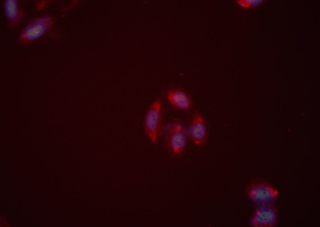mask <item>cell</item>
<instances>
[{
    "instance_id": "7",
    "label": "cell",
    "mask_w": 320,
    "mask_h": 227,
    "mask_svg": "<svg viewBox=\"0 0 320 227\" xmlns=\"http://www.w3.org/2000/svg\"><path fill=\"white\" fill-rule=\"evenodd\" d=\"M167 97L173 106L180 110H188L192 105V101L189 95L180 89H170L167 93Z\"/></svg>"
},
{
    "instance_id": "3",
    "label": "cell",
    "mask_w": 320,
    "mask_h": 227,
    "mask_svg": "<svg viewBox=\"0 0 320 227\" xmlns=\"http://www.w3.org/2000/svg\"><path fill=\"white\" fill-rule=\"evenodd\" d=\"M166 138L167 147L173 154L178 155L185 151L187 143V136L180 123L175 122L170 124Z\"/></svg>"
},
{
    "instance_id": "2",
    "label": "cell",
    "mask_w": 320,
    "mask_h": 227,
    "mask_svg": "<svg viewBox=\"0 0 320 227\" xmlns=\"http://www.w3.org/2000/svg\"><path fill=\"white\" fill-rule=\"evenodd\" d=\"M161 122V102L155 101L147 110L144 117V130L150 141L155 143L158 139Z\"/></svg>"
},
{
    "instance_id": "5",
    "label": "cell",
    "mask_w": 320,
    "mask_h": 227,
    "mask_svg": "<svg viewBox=\"0 0 320 227\" xmlns=\"http://www.w3.org/2000/svg\"><path fill=\"white\" fill-rule=\"evenodd\" d=\"M278 217V210L274 205L260 204L251 218V224L255 227H272L276 224Z\"/></svg>"
},
{
    "instance_id": "8",
    "label": "cell",
    "mask_w": 320,
    "mask_h": 227,
    "mask_svg": "<svg viewBox=\"0 0 320 227\" xmlns=\"http://www.w3.org/2000/svg\"><path fill=\"white\" fill-rule=\"evenodd\" d=\"M4 8L6 16L12 25H16L23 18L24 14L19 9L17 0H5Z\"/></svg>"
},
{
    "instance_id": "4",
    "label": "cell",
    "mask_w": 320,
    "mask_h": 227,
    "mask_svg": "<svg viewBox=\"0 0 320 227\" xmlns=\"http://www.w3.org/2000/svg\"><path fill=\"white\" fill-rule=\"evenodd\" d=\"M53 18L48 15L38 17L31 21L20 34V39L27 42L36 39L43 35L52 26Z\"/></svg>"
},
{
    "instance_id": "9",
    "label": "cell",
    "mask_w": 320,
    "mask_h": 227,
    "mask_svg": "<svg viewBox=\"0 0 320 227\" xmlns=\"http://www.w3.org/2000/svg\"><path fill=\"white\" fill-rule=\"evenodd\" d=\"M237 4L243 8L255 7L262 4L265 0H237Z\"/></svg>"
},
{
    "instance_id": "1",
    "label": "cell",
    "mask_w": 320,
    "mask_h": 227,
    "mask_svg": "<svg viewBox=\"0 0 320 227\" xmlns=\"http://www.w3.org/2000/svg\"><path fill=\"white\" fill-rule=\"evenodd\" d=\"M246 192L253 201L259 204L271 203L279 195L274 187L260 180L252 182L248 186Z\"/></svg>"
},
{
    "instance_id": "6",
    "label": "cell",
    "mask_w": 320,
    "mask_h": 227,
    "mask_svg": "<svg viewBox=\"0 0 320 227\" xmlns=\"http://www.w3.org/2000/svg\"><path fill=\"white\" fill-rule=\"evenodd\" d=\"M189 135L196 145H203L206 141L208 136L207 123L198 112L194 113L192 119L189 127Z\"/></svg>"
}]
</instances>
